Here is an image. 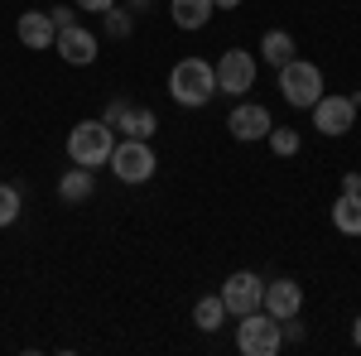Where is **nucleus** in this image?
Wrapping results in <instances>:
<instances>
[{
  "mask_svg": "<svg viewBox=\"0 0 361 356\" xmlns=\"http://www.w3.org/2000/svg\"><path fill=\"white\" fill-rule=\"evenodd\" d=\"M116 130H126L130 140H154V130H159V116L149 106H130L121 121H116Z\"/></svg>",
  "mask_w": 361,
  "mask_h": 356,
  "instance_id": "f3484780",
  "label": "nucleus"
},
{
  "mask_svg": "<svg viewBox=\"0 0 361 356\" xmlns=\"http://www.w3.org/2000/svg\"><path fill=\"white\" fill-rule=\"evenodd\" d=\"M126 111H130V102H126V97H116V102H106V111H102V121H106V125H116V121H121Z\"/></svg>",
  "mask_w": 361,
  "mask_h": 356,
  "instance_id": "b1692460",
  "label": "nucleus"
},
{
  "mask_svg": "<svg viewBox=\"0 0 361 356\" xmlns=\"http://www.w3.org/2000/svg\"><path fill=\"white\" fill-rule=\"evenodd\" d=\"M15 39H20L25 49H34V54L54 49L58 29H54V20H49V10H25V15L15 20Z\"/></svg>",
  "mask_w": 361,
  "mask_h": 356,
  "instance_id": "f8f14e48",
  "label": "nucleus"
},
{
  "mask_svg": "<svg viewBox=\"0 0 361 356\" xmlns=\"http://www.w3.org/2000/svg\"><path fill=\"white\" fill-rule=\"evenodd\" d=\"M279 332H284V342H304V337H308V328L299 323V313H294V318H284V323H279Z\"/></svg>",
  "mask_w": 361,
  "mask_h": 356,
  "instance_id": "5701e85b",
  "label": "nucleus"
},
{
  "mask_svg": "<svg viewBox=\"0 0 361 356\" xmlns=\"http://www.w3.org/2000/svg\"><path fill=\"white\" fill-rule=\"evenodd\" d=\"M342 192H361V173L347 168V173H342Z\"/></svg>",
  "mask_w": 361,
  "mask_h": 356,
  "instance_id": "a878e982",
  "label": "nucleus"
},
{
  "mask_svg": "<svg viewBox=\"0 0 361 356\" xmlns=\"http://www.w3.org/2000/svg\"><path fill=\"white\" fill-rule=\"evenodd\" d=\"M260 308L270 313V318H294V313H304V284L299 279H265V299H260Z\"/></svg>",
  "mask_w": 361,
  "mask_h": 356,
  "instance_id": "9d476101",
  "label": "nucleus"
},
{
  "mask_svg": "<svg viewBox=\"0 0 361 356\" xmlns=\"http://www.w3.org/2000/svg\"><path fill=\"white\" fill-rule=\"evenodd\" d=\"M149 5H154V0H130V10H149Z\"/></svg>",
  "mask_w": 361,
  "mask_h": 356,
  "instance_id": "c85d7f7f",
  "label": "nucleus"
},
{
  "mask_svg": "<svg viewBox=\"0 0 361 356\" xmlns=\"http://www.w3.org/2000/svg\"><path fill=\"white\" fill-rule=\"evenodd\" d=\"M97 192V178H92V168H82V164H73L63 178H58V197L68 202V207H78V202H87Z\"/></svg>",
  "mask_w": 361,
  "mask_h": 356,
  "instance_id": "2eb2a0df",
  "label": "nucleus"
},
{
  "mask_svg": "<svg viewBox=\"0 0 361 356\" xmlns=\"http://www.w3.org/2000/svg\"><path fill=\"white\" fill-rule=\"evenodd\" d=\"M102 25H106V34H111V39H130V34H135L130 10H121V5H111V10H106V20H102Z\"/></svg>",
  "mask_w": 361,
  "mask_h": 356,
  "instance_id": "412c9836",
  "label": "nucleus"
},
{
  "mask_svg": "<svg viewBox=\"0 0 361 356\" xmlns=\"http://www.w3.org/2000/svg\"><path fill=\"white\" fill-rule=\"evenodd\" d=\"M333 226L342 236H361V192H342L333 202Z\"/></svg>",
  "mask_w": 361,
  "mask_h": 356,
  "instance_id": "dca6fc26",
  "label": "nucleus"
},
{
  "mask_svg": "<svg viewBox=\"0 0 361 356\" xmlns=\"http://www.w3.org/2000/svg\"><path fill=\"white\" fill-rule=\"evenodd\" d=\"M212 5H217V10H236L241 0H212Z\"/></svg>",
  "mask_w": 361,
  "mask_h": 356,
  "instance_id": "cd10ccee",
  "label": "nucleus"
},
{
  "mask_svg": "<svg viewBox=\"0 0 361 356\" xmlns=\"http://www.w3.org/2000/svg\"><path fill=\"white\" fill-rule=\"evenodd\" d=\"M265 140H270V149H275L279 159H294V154H299V145H304V135H299L294 125H275Z\"/></svg>",
  "mask_w": 361,
  "mask_h": 356,
  "instance_id": "aec40b11",
  "label": "nucleus"
},
{
  "mask_svg": "<svg viewBox=\"0 0 361 356\" xmlns=\"http://www.w3.org/2000/svg\"><path fill=\"white\" fill-rule=\"evenodd\" d=\"M279 92H284V102H289V106L308 111L323 92H328L323 68H318V63H308V58H289V63L279 68Z\"/></svg>",
  "mask_w": 361,
  "mask_h": 356,
  "instance_id": "7ed1b4c3",
  "label": "nucleus"
},
{
  "mask_svg": "<svg viewBox=\"0 0 361 356\" xmlns=\"http://www.w3.org/2000/svg\"><path fill=\"white\" fill-rule=\"evenodd\" d=\"M20 212H25V192L15 188V183H0V231H5V226H15Z\"/></svg>",
  "mask_w": 361,
  "mask_h": 356,
  "instance_id": "6ab92c4d",
  "label": "nucleus"
},
{
  "mask_svg": "<svg viewBox=\"0 0 361 356\" xmlns=\"http://www.w3.org/2000/svg\"><path fill=\"white\" fill-rule=\"evenodd\" d=\"M106 164H111V173L121 178V183L140 188V183H149V178H154L159 159H154V145H149V140H130V135H126L111 149V159H106Z\"/></svg>",
  "mask_w": 361,
  "mask_h": 356,
  "instance_id": "39448f33",
  "label": "nucleus"
},
{
  "mask_svg": "<svg viewBox=\"0 0 361 356\" xmlns=\"http://www.w3.org/2000/svg\"><path fill=\"white\" fill-rule=\"evenodd\" d=\"M54 49H58L63 63H73V68H92V63H97V34L82 29V25H68V29H58Z\"/></svg>",
  "mask_w": 361,
  "mask_h": 356,
  "instance_id": "9b49d317",
  "label": "nucleus"
},
{
  "mask_svg": "<svg viewBox=\"0 0 361 356\" xmlns=\"http://www.w3.org/2000/svg\"><path fill=\"white\" fill-rule=\"evenodd\" d=\"M169 97L178 102V106H207L212 97H217V73H212V63L207 58H178L173 68H169Z\"/></svg>",
  "mask_w": 361,
  "mask_h": 356,
  "instance_id": "f257e3e1",
  "label": "nucleus"
},
{
  "mask_svg": "<svg viewBox=\"0 0 361 356\" xmlns=\"http://www.w3.org/2000/svg\"><path fill=\"white\" fill-rule=\"evenodd\" d=\"M226 323V303L222 294H202V299L193 303V328L197 332H217Z\"/></svg>",
  "mask_w": 361,
  "mask_h": 356,
  "instance_id": "a211bd4d",
  "label": "nucleus"
},
{
  "mask_svg": "<svg viewBox=\"0 0 361 356\" xmlns=\"http://www.w3.org/2000/svg\"><path fill=\"white\" fill-rule=\"evenodd\" d=\"M73 5H78V10H87V15H106L116 0H73Z\"/></svg>",
  "mask_w": 361,
  "mask_h": 356,
  "instance_id": "393cba45",
  "label": "nucleus"
},
{
  "mask_svg": "<svg viewBox=\"0 0 361 356\" xmlns=\"http://www.w3.org/2000/svg\"><path fill=\"white\" fill-rule=\"evenodd\" d=\"M116 149V125L106 121H78L73 130H68V159L82 168H106Z\"/></svg>",
  "mask_w": 361,
  "mask_h": 356,
  "instance_id": "f03ea898",
  "label": "nucleus"
},
{
  "mask_svg": "<svg viewBox=\"0 0 361 356\" xmlns=\"http://www.w3.org/2000/svg\"><path fill=\"white\" fill-rule=\"evenodd\" d=\"M260 58L270 63V68H284L289 58H299V44H294V34L289 29H265V39H260Z\"/></svg>",
  "mask_w": 361,
  "mask_h": 356,
  "instance_id": "4468645a",
  "label": "nucleus"
},
{
  "mask_svg": "<svg viewBox=\"0 0 361 356\" xmlns=\"http://www.w3.org/2000/svg\"><path fill=\"white\" fill-rule=\"evenodd\" d=\"M49 20H54V29L78 25V5H54V10H49Z\"/></svg>",
  "mask_w": 361,
  "mask_h": 356,
  "instance_id": "4be33fe9",
  "label": "nucleus"
},
{
  "mask_svg": "<svg viewBox=\"0 0 361 356\" xmlns=\"http://www.w3.org/2000/svg\"><path fill=\"white\" fill-rule=\"evenodd\" d=\"M284 347V332H279V318H270L265 308H250L236 323V352L241 356H275Z\"/></svg>",
  "mask_w": 361,
  "mask_h": 356,
  "instance_id": "20e7f679",
  "label": "nucleus"
},
{
  "mask_svg": "<svg viewBox=\"0 0 361 356\" xmlns=\"http://www.w3.org/2000/svg\"><path fill=\"white\" fill-rule=\"evenodd\" d=\"M352 342L361 347V313H357V323H352Z\"/></svg>",
  "mask_w": 361,
  "mask_h": 356,
  "instance_id": "bb28decb",
  "label": "nucleus"
},
{
  "mask_svg": "<svg viewBox=\"0 0 361 356\" xmlns=\"http://www.w3.org/2000/svg\"><path fill=\"white\" fill-rule=\"evenodd\" d=\"M212 73H217V92H226V97H246L250 87H255V54H246V49H226L217 63H212Z\"/></svg>",
  "mask_w": 361,
  "mask_h": 356,
  "instance_id": "423d86ee",
  "label": "nucleus"
},
{
  "mask_svg": "<svg viewBox=\"0 0 361 356\" xmlns=\"http://www.w3.org/2000/svg\"><path fill=\"white\" fill-rule=\"evenodd\" d=\"M308 116H313V130L328 135V140L347 135V130L357 125V106H352V97H333V92H323V97L308 106Z\"/></svg>",
  "mask_w": 361,
  "mask_h": 356,
  "instance_id": "0eeeda50",
  "label": "nucleus"
},
{
  "mask_svg": "<svg viewBox=\"0 0 361 356\" xmlns=\"http://www.w3.org/2000/svg\"><path fill=\"white\" fill-rule=\"evenodd\" d=\"M226 130H231V140H241V145L265 140L270 130H275L270 106H260V102H236V106H231V116H226Z\"/></svg>",
  "mask_w": 361,
  "mask_h": 356,
  "instance_id": "1a4fd4ad",
  "label": "nucleus"
},
{
  "mask_svg": "<svg viewBox=\"0 0 361 356\" xmlns=\"http://www.w3.org/2000/svg\"><path fill=\"white\" fill-rule=\"evenodd\" d=\"M212 15H217L212 0H169V20L178 29H207Z\"/></svg>",
  "mask_w": 361,
  "mask_h": 356,
  "instance_id": "ddd939ff",
  "label": "nucleus"
},
{
  "mask_svg": "<svg viewBox=\"0 0 361 356\" xmlns=\"http://www.w3.org/2000/svg\"><path fill=\"white\" fill-rule=\"evenodd\" d=\"M217 294H222V303H226V318H241V313H250V308H260V299H265V279H260L255 270H236Z\"/></svg>",
  "mask_w": 361,
  "mask_h": 356,
  "instance_id": "6e6552de",
  "label": "nucleus"
}]
</instances>
